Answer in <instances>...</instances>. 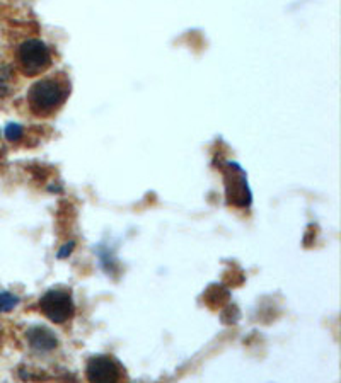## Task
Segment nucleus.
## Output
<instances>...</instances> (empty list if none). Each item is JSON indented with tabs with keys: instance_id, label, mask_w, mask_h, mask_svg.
Returning a JSON list of instances; mask_svg holds the SVG:
<instances>
[{
	"instance_id": "0eeeda50",
	"label": "nucleus",
	"mask_w": 341,
	"mask_h": 383,
	"mask_svg": "<svg viewBox=\"0 0 341 383\" xmlns=\"http://www.w3.org/2000/svg\"><path fill=\"white\" fill-rule=\"evenodd\" d=\"M12 84H14V74H12L11 67L6 65L4 62H0V98L9 94Z\"/></svg>"
},
{
	"instance_id": "20e7f679",
	"label": "nucleus",
	"mask_w": 341,
	"mask_h": 383,
	"mask_svg": "<svg viewBox=\"0 0 341 383\" xmlns=\"http://www.w3.org/2000/svg\"><path fill=\"white\" fill-rule=\"evenodd\" d=\"M225 189H227V203L234 206H250L252 201L250 186L246 181V172L235 162H227L225 172Z\"/></svg>"
},
{
	"instance_id": "f03ea898",
	"label": "nucleus",
	"mask_w": 341,
	"mask_h": 383,
	"mask_svg": "<svg viewBox=\"0 0 341 383\" xmlns=\"http://www.w3.org/2000/svg\"><path fill=\"white\" fill-rule=\"evenodd\" d=\"M19 67L24 75L36 77L52 65V53L41 40H28L18 50Z\"/></svg>"
},
{
	"instance_id": "423d86ee",
	"label": "nucleus",
	"mask_w": 341,
	"mask_h": 383,
	"mask_svg": "<svg viewBox=\"0 0 341 383\" xmlns=\"http://www.w3.org/2000/svg\"><path fill=\"white\" fill-rule=\"evenodd\" d=\"M26 338L33 349L40 353H50L58 346V338L53 331L45 326H35L26 332Z\"/></svg>"
},
{
	"instance_id": "9d476101",
	"label": "nucleus",
	"mask_w": 341,
	"mask_h": 383,
	"mask_svg": "<svg viewBox=\"0 0 341 383\" xmlns=\"http://www.w3.org/2000/svg\"><path fill=\"white\" fill-rule=\"evenodd\" d=\"M74 246H75V244L74 242H69V244H65V246H63L62 247V249H60V252H58V258H65V256H69L70 254V252H72L74 251Z\"/></svg>"
},
{
	"instance_id": "39448f33",
	"label": "nucleus",
	"mask_w": 341,
	"mask_h": 383,
	"mask_svg": "<svg viewBox=\"0 0 341 383\" xmlns=\"http://www.w3.org/2000/svg\"><path fill=\"white\" fill-rule=\"evenodd\" d=\"M87 380L89 382H120L121 370L120 365L109 356H92L87 361L86 368Z\"/></svg>"
},
{
	"instance_id": "7ed1b4c3",
	"label": "nucleus",
	"mask_w": 341,
	"mask_h": 383,
	"mask_svg": "<svg viewBox=\"0 0 341 383\" xmlns=\"http://www.w3.org/2000/svg\"><path fill=\"white\" fill-rule=\"evenodd\" d=\"M40 309L46 319L55 324H63L74 317L75 305L72 295L65 290H50L40 300Z\"/></svg>"
},
{
	"instance_id": "1a4fd4ad",
	"label": "nucleus",
	"mask_w": 341,
	"mask_h": 383,
	"mask_svg": "<svg viewBox=\"0 0 341 383\" xmlns=\"http://www.w3.org/2000/svg\"><path fill=\"white\" fill-rule=\"evenodd\" d=\"M23 133H24V130H23V126H21L19 123H9L6 126V137H7V140H11V142H18L21 137H23Z\"/></svg>"
},
{
	"instance_id": "f257e3e1",
	"label": "nucleus",
	"mask_w": 341,
	"mask_h": 383,
	"mask_svg": "<svg viewBox=\"0 0 341 383\" xmlns=\"http://www.w3.org/2000/svg\"><path fill=\"white\" fill-rule=\"evenodd\" d=\"M70 94V81L63 74L52 75L33 84L28 92V104L33 115L48 118L57 113Z\"/></svg>"
},
{
	"instance_id": "6e6552de",
	"label": "nucleus",
	"mask_w": 341,
	"mask_h": 383,
	"mask_svg": "<svg viewBox=\"0 0 341 383\" xmlns=\"http://www.w3.org/2000/svg\"><path fill=\"white\" fill-rule=\"evenodd\" d=\"M19 298L16 295L2 292L0 293V312H11L14 307H18Z\"/></svg>"
}]
</instances>
